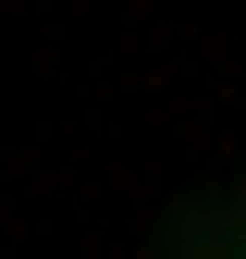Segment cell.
<instances>
[{"label":"cell","instance_id":"obj_1","mask_svg":"<svg viewBox=\"0 0 246 259\" xmlns=\"http://www.w3.org/2000/svg\"><path fill=\"white\" fill-rule=\"evenodd\" d=\"M222 210H234V235H246V173H234V198H222Z\"/></svg>","mask_w":246,"mask_h":259}]
</instances>
